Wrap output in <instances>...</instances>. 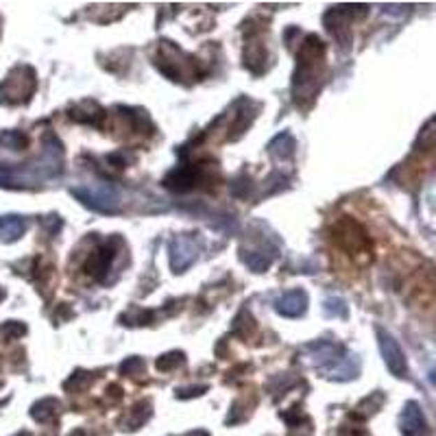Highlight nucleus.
<instances>
[{
    "mask_svg": "<svg viewBox=\"0 0 436 436\" xmlns=\"http://www.w3.org/2000/svg\"><path fill=\"white\" fill-rule=\"evenodd\" d=\"M377 338H379V351H382V360L388 367V371L397 377H404L408 373V362H406V354L399 347V342L395 340V336L386 330H377Z\"/></svg>",
    "mask_w": 436,
    "mask_h": 436,
    "instance_id": "nucleus-2",
    "label": "nucleus"
},
{
    "mask_svg": "<svg viewBox=\"0 0 436 436\" xmlns=\"http://www.w3.org/2000/svg\"><path fill=\"white\" fill-rule=\"evenodd\" d=\"M402 426H404V432L406 434H416L421 428H423V414H421V408L416 406L414 402H410L404 410V416H402Z\"/></svg>",
    "mask_w": 436,
    "mask_h": 436,
    "instance_id": "nucleus-7",
    "label": "nucleus"
},
{
    "mask_svg": "<svg viewBox=\"0 0 436 436\" xmlns=\"http://www.w3.org/2000/svg\"><path fill=\"white\" fill-rule=\"evenodd\" d=\"M321 373L332 379H349L360 373V358L356 354H340L330 365L323 367Z\"/></svg>",
    "mask_w": 436,
    "mask_h": 436,
    "instance_id": "nucleus-4",
    "label": "nucleus"
},
{
    "mask_svg": "<svg viewBox=\"0 0 436 436\" xmlns=\"http://www.w3.org/2000/svg\"><path fill=\"white\" fill-rule=\"evenodd\" d=\"M307 307V295L303 290H293V293H286L282 299H277L275 303V310L282 314V317H288V319H297V317H303Z\"/></svg>",
    "mask_w": 436,
    "mask_h": 436,
    "instance_id": "nucleus-5",
    "label": "nucleus"
},
{
    "mask_svg": "<svg viewBox=\"0 0 436 436\" xmlns=\"http://www.w3.org/2000/svg\"><path fill=\"white\" fill-rule=\"evenodd\" d=\"M75 194L83 205H87L94 212L103 214H114L120 210V194L112 184H105V181H92V184L77 186L72 188Z\"/></svg>",
    "mask_w": 436,
    "mask_h": 436,
    "instance_id": "nucleus-1",
    "label": "nucleus"
},
{
    "mask_svg": "<svg viewBox=\"0 0 436 436\" xmlns=\"http://www.w3.org/2000/svg\"><path fill=\"white\" fill-rule=\"evenodd\" d=\"M24 229H27V223L20 216H0V238L5 242L17 240L24 233Z\"/></svg>",
    "mask_w": 436,
    "mask_h": 436,
    "instance_id": "nucleus-6",
    "label": "nucleus"
},
{
    "mask_svg": "<svg viewBox=\"0 0 436 436\" xmlns=\"http://www.w3.org/2000/svg\"><path fill=\"white\" fill-rule=\"evenodd\" d=\"M198 247L188 235H177L170 245V264L177 272H184L196 260Z\"/></svg>",
    "mask_w": 436,
    "mask_h": 436,
    "instance_id": "nucleus-3",
    "label": "nucleus"
}]
</instances>
